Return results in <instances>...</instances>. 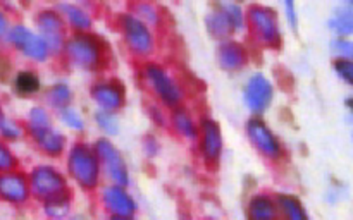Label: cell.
I'll return each instance as SVG.
<instances>
[{"label":"cell","mask_w":353,"mask_h":220,"mask_svg":"<svg viewBox=\"0 0 353 220\" xmlns=\"http://www.w3.org/2000/svg\"><path fill=\"white\" fill-rule=\"evenodd\" d=\"M283 208L286 210V215H288L290 220H309L307 219L305 212L300 206V203L293 198H283Z\"/></svg>","instance_id":"obj_17"},{"label":"cell","mask_w":353,"mask_h":220,"mask_svg":"<svg viewBox=\"0 0 353 220\" xmlns=\"http://www.w3.org/2000/svg\"><path fill=\"white\" fill-rule=\"evenodd\" d=\"M0 131L6 138H10V140H16L19 136V127L14 122H2L0 124Z\"/></svg>","instance_id":"obj_23"},{"label":"cell","mask_w":353,"mask_h":220,"mask_svg":"<svg viewBox=\"0 0 353 220\" xmlns=\"http://www.w3.org/2000/svg\"><path fill=\"white\" fill-rule=\"evenodd\" d=\"M33 184L34 189L38 191V195H55V192L62 188V179L61 175L55 170H52V168L41 167L38 168V170H34Z\"/></svg>","instance_id":"obj_7"},{"label":"cell","mask_w":353,"mask_h":220,"mask_svg":"<svg viewBox=\"0 0 353 220\" xmlns=\"http://www.w3.org/2000/svg\"><path fill=\"white\" fill-rule=\"evenodd\" d=\"M103 198H105L109 208L114 210V212L121 213V215H126V213H130L131 210H134V203L131 201L130 196H128L126 192L119 188L107 189V192Z\"/></svg>","instance_id":"obj_10"},{"label":"cell","mask_w":353,"mask_h":220,"mask_svg":"<svg viewBox=\"0 0 353 220\" xmlns=\"http://www.w3.org/2000/svg\"><path fill=\"white\" fill-rule=\"evenodd\" d=\"M272 96V88L264 76L257 74L250 79L247 86V102L255 112H264L265 107L269 105Z\"/></svg>","instance_id":"obj_2"},{"label":"cell","mask_w":353,"mask_h":220,"mask_svg":"<svg viewBox=\"0 0 353 220\" xmlns=\"http://www.w3.org/2000/svg\"><path fill=\"white\" fill-rule=\"evenodd\" d=\"M248 133H250L252 141L255 143V146L262 151V153L269 155V157H276L279 155V143L276 141V138L272 136L271 131L264 126L259 120H254L248 126Z\"/></svg>","instance_id":"obj_4"},{"label":"cell","mask_w":353,"mask_h":220,"mask_svg":"<svg viewBox=\"0 0 353 220\" xmlns=\"http://www.w3.org/2000/svg\"><path fill=\"white\" fill-rule=\"evenodd\" d=\"M38 78H34L30 72H23V74L17 76L16 79V88L17 91L23 93V95H30V93L37 91L38 89Z\"/></svg>","instance_id":"obj_16"},{"label":"cell","mask_w":353,"mask_h":220,"mask_svg":"<svg viewBox=\"0 0 353 220\" xmlns=\"http://www.w3.org/2000/svg\"><path fill=\"white\" fill-rule=\"evenodd\" d=\"M233 48L234 45H230V47H226L223 50V62L228 67H236V65H240L245 60V54H241V52L234 54Z\"/></svg>","instance_id":"obj_19"},{"label":"cell","mask_w":353,"mask_h":220,"mask_svg":"<svg viewBox=\"0 0 353 220\" xmlns=\"http://www.w3.org/2000/svg\"><path fill=\"white\" fill-rule=\"evenodd\" d=\"M252 220H274V206L268 198L254 199L250 206Z\"/></svg>","instance_id":"obj_15"},{"label":"cell","mask_w":353,"mask_h":220,"mask_svg":"<svg viewBox=\"0 0 353 220\" xmlns=\"http://www.w3.org/2000/svg\"><path fill=\"white\" fill-rule=\"evenodd\" d=\"M148 76H150L152 85L155 86V89L159 91V95H161L165 102L176 103L179 98H181L178 86H176L174 82L168 78V74H165L164 71H161V69H157V67H152L150 71H148Z\"/></svg>","instance_id":"obj_6"},{"label":"cell","mask_w":353,"mask_h":220,"mask_svg":"<svg viewBox=\"0 0 353 220\" xmlns=\"http://www.w3.org/2000/svg\"><path fill=\"white\" fill-rule=\"evenodd\" d=\"M37 140L40 141L41 146L48 151V153H59L64 146V141H62L61 134L50 131V127H43V129H37Z\"/></svg>","instance_id":"obj_14"},{"label":"cell","mask_w":353,"mask_h":220,"mask_svg":"<svg viewBox=\"0 0 353 220\" xmlns=\"http://www.w3.org/2000/svg\"><path fill=\"white\" fill-rule=\"evenodd\" d=\"M100 148H102V155L107 162V168H109V174L116 179L117 182H123L126 184L128 182V174H126V168H124L123 160L121 157L117 155V151L110 146V143H100Z\"/></svg>","instance_id":"obj_8"},{"label":"cell","mask_w":353,"mask_h":220,"mask_svg":"<svg viewBox=\"0 0 353 220\" xmlns=\"http://www.w3.org/2000/svg\"><path fill=\"white\" fill-rule=\"evenodd\" d=\"M62 119H64L65 122H68V126L74 127V129H81V127H83L81 117H79L76 112H72V110L65 109L64 112H62Z\"/></svg>","instance_id":"obj_20"},{"label":"cell","mask_w":353,"mask_h":220,"mask_svg":"<svg viewBox=\"0 0 353 220\" xmlns=\"http://www.w3.org/2000/svg\"><path fill=\"white\" fill-rule=\"evenodd\" d=\"M3 122V119H2V110H0V124Z\"/></svg>","instance_id":"obj_26"},{"label":"cell","mask_w":353,"mask_h":220,"mask_svg":"<svg viewBox=\"0 0 353 220\" xmlns=\"http://www.w3.org/2000/svg\"><path fill=\"white\" fill-rule=\"evenodd\" d=\"M71 55L76 58V62L83 65H93L95 64L97 57H99V52L95 50L92 41L88 40H74V43L71 45Z\"/></svg>","instance_id":"obj_11"},{"label":"cell","mask_w":353,"mask_h":220,"mask_svg":"<svg viewBox=\"0 0 353 220\" xmlns=\"http://www.w3.org/2000/svg\"><path fill=\"white\" fill-rule=\"evenodd\" d=\"M114 220H128V219H123V217H117V219H114Z\"/></svg>","instance_id":"obj_27"},{"label":"cell","mask_w":353,"mask_h":220,"mask_svg":"<svg viewBox=\"0 0 353 220\" xmlns=\"http://www.w3.org/2000/svg\"><path fill=\"white\" fill-rule=\"evenodd\" d=\"M93 95H95L97 102L105 109V112L119 107L121 100H123L119 88L114 85H99L93 89Z\"/></svg>","instance_id":"obj_9"},{"label":"cell","mask_w":353,"mask_h":220,"mask_svg":"<svg viewBox=\"0 0 353 220\" xmlns=\"http://www.w3.org/2000/svg\"><path fill=\"white\" fill-rule=\"evenodd\" d=\"M69 165H71L74 177L83 186H95L97 177H99V164H97L95 157L86 148H76L72 151Z\"/></svg>","instance_id":"obj_1"},{"label":"cell","mask_w":353,"mask_h":220,"mask_svg":"<svg viewBox=\"0 0 353 220\" xmlns=\"http://www.w3.org/2000/svg\"><path fill=\"white\" fill-rule=\"evenodd\" d=\"M14 164V158L10 155V151L0 143V170H7V168L12 167Z\"/></svg>","instance_id":"obj_22"},{"label":"cell","mask_w":353,"mask_h":220,"mask_svg":"<svg viewBox=\"0 0 353 220\" xmlns=\"http://www.w3.org/2000/svg\"><path fill=\"white\" fill-rule=\"evenodd\" d=\"M176 122H178V127L183 131V133L190 134V136H195V131H193L192 120H190L188 116H185V113H178V116H176Z\"/></svg>","instance_id":"obj_21"},{"label":"cell","mask_w":353,"mask_h":220,"mask_svg":"<svg viewBox=\"0 0 353 220\" xmlns=\"http://www.w3.org/2000/svg\"><path fill=\"white\" fill-rule=\"evenodd\" d=\"M6 31H7V21H6V17L0 14V34H3Z\"/></svg>","instance_id":"obj_25"},{"label":"cell","mask_w":353,"mask_h":220,"mask_svg":"<svg viewBox=\"0 0 353 220\" xmlns=\"http://www.w3.org/2000/svg\"><path fill=\"white\" fill-rule=\"evenodd\" d=\"M10 40L14 41V45L21 48V50L26 52L30 57L33 58H45L47 55V47L41 40H38L37 36L30 33L24 28H16V30L10 31Z\"/></svg>","instance_id":"obj_3"},{"label":"cell","mask_w":353,"mask_h":220,"mask_svg":"<svg viewBox=\"0 0 353 220\" xmlns=\"http://www.w3.org/2000/svg\"><path fill=\"white\" fill-rule=\"evenodd\" d=\"M48 100H50L54 105H64L69 100V89L65 85H57L52 88V91L48 93Z\"/></svg>","instance_id":"obj_18"},{"label":"cell","mask_w":353,"mask_h":220,"mask_svg":"<svg viewBox=\"0 0 353 220\" xmlns=\"http://www.w3.org/2000/svg\"><path fill=\"white\" fill-rule=\"evenodd\" d=\"M341 67V74H343V78H345V81L347 82H350L352 81V64L350 62H340V64H338V69Z\"/></svg>","instance_id":"obj_24"},{"label":"cell","mask_w":353,"mask_h":220,"mask_svg":"<svg viewBox=\"0 0 353 220\" xmlns=\"http://www.w3.org/2000/svg\"><path fill=\"white\" fill-rule=\"evenodd\" d=\"M203 148H205V155L216 158L221 150V136L219 129L214 122H205L203 126Z\"/></svg>","instance_id":"obj_12"},{"label":"cell","mask_w":353,"mask_h":220,"mask_svg":"<svg viewBox=\"0 0 353 220\" xmlns=\"http://www.w3.org/2000/svg\"><path fill=\"white\" fill-rule=\"evenodd\" d=\"M28 195L23 177L14 174L0 175V198L7 201H24Z\"/></svg>","instance_id":"obj_5"},{"label":"cell","mask_w":353,"mask_h":220,"mask_svg":"<svg viewBox=\"0 0 353 220\" xmlns=\"http://www.w3.org/2000/svg\"><path fill=\"white\" fill-rule=\"evenodd\" d=\"M128 36H130L131 45H133L137 50H148L150 48V36H148L147 30L141 26L140 23L131 19L130 24H128Z\"/></svg>","instance_id":"obj_13"}]
</instances>
